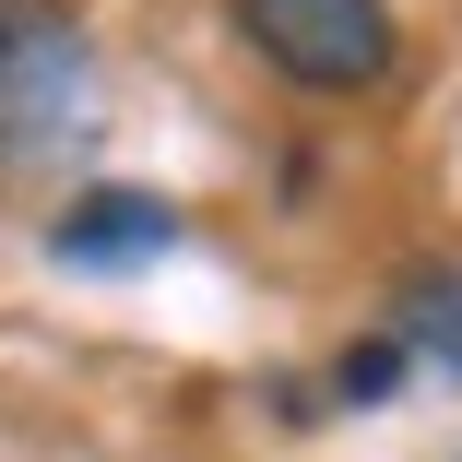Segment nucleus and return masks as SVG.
Masks as SVG:
<instances>
[{
    "label": "nucleus",
    "instance_id": "1",
    "mask_svg": "<svg viewBox=\"0 0 462 462\" xmlns=\"http://www.w3.org/2000/svg\"><path fill=\"white\" fill-rule=\"evenodd\" d=\"M96 107V48L60 0H0V166L60 154Z\"/></svg>",
    "mask_w": 462,
    "mask_h": 462
},
{
    "label": "nucleus",
    "instance_id": "3",
    "mask_svg": "<svg viewBox=\"0 0 462 462\" xmlns=\"http://www.w3.org/2000/svg\"><path fill=\"white\" fill-rule=\"evenodd\" d=\"M48 249H60L71 273H143V261L178 249V202H154V190H83V202L48 226Z\"/></svg>",
    "mask_w": 462,
    "mask_h": 462
},
{
    "label": "nucleus",
    "instance_id": "5",
    "mask_svg": "<svg viewBox=\"0 0 462 462\" xmlns=\"http://www.w3.org/2000/svg\"><path fill=\"white\" fill-rule=\"evenodd\" d=\"M332 392H344V403H392V392H403V344H392V332L344 344V356H332Z\"/></svg>",
    "mask_w": 462,
    "mask_h": 462
},
{
    "label": "nucleus",
    "instance_id": "2",
    "mask_svg": "<svg viewBox=\"0 0 462 462\" xmlns=\"http://www.w3.org/2000/svg\"><path fill=\"white\" fill-rule=\"evenodd\" d=\"M237 36L285 83H309V96H367V83H392V60H403L392 0H237Z\"/></svg>",
    "mask_w": 462,
    "mask_h": 462
},
{
    "label": "nucleus",
    "instance_id": "4",
    "mask_svg": "<svg viewBox=\"0 0 462 462\" xmlns=\"http://www.w3.org/2000/svg\"><path fill=\"white\" fill-rule=\"evenodd\" d=\"M392 344H403V367H450L462 380V261H427L392 297Z\"/></svg>",
    "mask_w": 462,
    "mask_h": 462
}]
</instances>
